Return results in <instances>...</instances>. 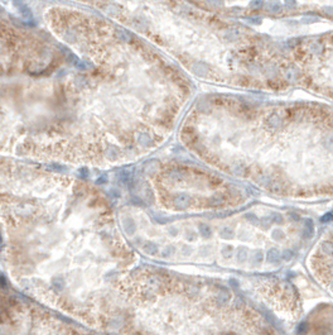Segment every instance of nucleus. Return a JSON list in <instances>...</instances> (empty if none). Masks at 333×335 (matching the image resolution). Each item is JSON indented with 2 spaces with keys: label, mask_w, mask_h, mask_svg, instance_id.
Instances as JSON below:
<instances>
[{
  "label": "nucleus",
  "mask_w": 333,
  "mask_h": 335,
  "mask_svg": "<svg viewBox=\"0 0 333 335\" xmlns=\"http://www.w3.org/2000/svg\"><path fill=\"white\" fill-rule=\"evenodd\" d=\"M35 38L32 24L12 9L8 0H0V54L25 53V49L37 42Z\"/></svg>",
  "instance_id": "obj_1"
},
{
  "label": "nucleus",
  "mask_w": 333,
  "mask_h": 335,
  "mask_svg": "<svg viewBox=\"0 0 333 335\" xmlns=\"http://www.w3.org/2000/svg\"><path fill=\"white\" fill-rule=\"evenodd\" d=\"M268 9L270 12H273V13H280L281 12V5H280V3L273 0V2H269L268 3Z\"/></svg>",
  "instance_id": "obj_2"
},
{
  "label": "nucleus",
  "mask_w": 333,
  "mask_h": 335,
  "mask_svg": "<svg viewBox=\"0 0 333 335\" xmlns=\"http://www.w3.org/2000/svg\"><path fill=\"white\" fill-rule=\"evenodd\" d=\"M250 7H251V8H261L263 7V0H254V2L250 3Z\"/></svg>",
  "instance_id": "obj_3"
},
{
  "label": "nucleus",
  "mask_w": 333,
  "mask_h": 335,
  "mask_svg": "<svg viewBox=\"0 0 333 335\" xmlns=\"http://www.w3.org/2000/svg\"><path fill=\"white\" fill-rule=\"evenodd\" d=\"M295 5H297L295 0H285V7L288 9H293V8H295Z\"/></svg>",
  "instance_id": "obj_4"
},
{
  "label": "nucleus",
  "mask_w": 333,
  "mask_h": 335,
  "mask_svg": "<svg viewBox=\"0 0 333 335\" xmlns=\"http://www.w3.org/2000/svg\"><path fill=\"white\" fill-rule=\"evenodd\" d=\"M210 2H211V4H213V5H220V7L223 5V2H222V0H210Z\"/></svg>",
  "instance_id": "obj_5"
}]
</instances>
